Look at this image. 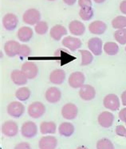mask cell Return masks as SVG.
Segmentation results:
<instances>
[{
  "label": "cell",
  "mask_w": 126,
  "mask_h": 149,
  "mask_svg": "<svg viewBox=\"0 0 126 149\" xmlns=\"http://www.w3.org/2000/svg\"><path fill=\"white\" fill-rule=\"evenodd\" d=\"M27 113L31 118L38 119L45 114L46 107L40 101H35L29 105Z\"/></svg>",
  "instance_id": "6da1fadb"
},
{
  "label": "cell",
  "mask_w": 126,
  "mask_h": 149,
  "mask_svg": "<svg viewBox=\"0 0 126 149\" xmlns=\"http://www.w3.org/2000/svg\"><path fill=\"white\" fill-rule=\"evenodd\" d=\"M41 14L37 9L31 8L26 10L22 15V20L28 25H36L40 22Z\"/></svg>",
  "instance_id": "7a4b0ae2"
},
{
  "label": "cell",
  "mask_w": 126,
  "mask_h": 149,
  "mask_svg": "<svg viewBox=\"0 0 126 149\" xmlns=\"http://www.w3.org/2000/svg\"><path fill=\"white\" fill-rule=\"evenodd\" d=\"M6 111L11 117L19 118L24 114L25 106L19 101H12L7 105Z\"/></svg>",
  "instance_id": "3957f363"
},
{
  "label": "cell",
  "mask_w": 126,
  "mask_h": 149,
  "mask_svg": "<svg viewBox=\"0 0 126 149\" xmlns=\"http://www.w3.org/2000/svg\"><path fill=\"white\" fill-rule=\"evenodd\" d=\"M21 134L26 139L34 138L38 134L37 125L33 121H26L22 125Z\"/></svg>",
  "instance_id": "277c9868"
},
{
  "label": "cell",
  "mask_w": 126,
  "mask_h": 149,
  "mask_svg": "<svg viewBox=\"0 0 126 149\" xmlns=\"http://www.w3.org/2000/svg\"><path fill=\"white\" fill-rule=\"evenodd\" d=\"M2 133L7 137L15 136L19 133V126L18 124L14 120L5 121L1 128Z\"/></svg>",
  "instance_id": "5b68a950"
},
{
  "label": "cell",
  "mask_w": 126,
  "mask_h": 149,
  "mask_svg": "<svg viewBox=\"0 0 126 149\" xmlns=\"http://www.w3.org/2000/svg\"><path fill=\"white\" fill-rule=\"evenodd\" d=\"M103 104L105 108L111 111H117L120 108V103L119 97L116 94L110 93L106 95L103 100Z\"/></svg>",
  "instance_id": "8992f818"
},
{
  "label": "cell",
  "mask_w": 126,
  "mask_h": 149,
  "mask_svg": "<svg viewBox=\"0 0 126 149\" xmlns=\"http://www.w3.org/2000/svg\"><path fill=\"white\" fill-rule=\"evenodd\" d=\"M86 81V77L82 72H74L70 75L69 77V85L71 88H81L84 85Z\"/></svg>",
  "instance_id": "52a82bcc"
},
{
  "label": "cell",
  "mask_w": 126,
  "mask_h": 149,
  "mask_svg": "<svg viewBox=\"0 0 126 149\" xmlns=\"http://www.w3.org/2000/svg\"><path fill=\"white\" fill-rule=\"evenodd\" d=\"M78 109L76 104L73 103L65 104L62 109V116L65 120H74L77 116Z\"/></svg>",
  "instance_id": "ba28073f"
},
{
  "label": "cell",
  "mask_w": 126,
  "mask_h": 149,
  "mask_svg": "<svg viewBox=\"0 0 126 149\" xmlns=\"http://www.w3.org/2000/svg\"><path fill=\"white\" fill-rule=\"evenodd\" d=\"M18 24H19V18L15 15L11 14V13H8L3 17V25L6 31H14L17 27Z\"/></svg>",
  "instance_id": "9c48e42d"
},
{
  "label": "cell",
  "mask_w": 126,
  "mask_h": 149,
  "mask_svg": "<svg viewBox=\"0 0 126 149\" xmlns=\"http://www.w3.org/2000/svg\"><path fill=\"white\" fill-rule=\"evenodd\" d=\"M20 47H21L20 43L15 40H10V41H7L5 43L4 51L8 57L13 58L15 57L16 55H19Z\"/></svg>",
  "instance_id": "30bf717a"
},
{
  "label": "cell",
  "mask_w": 126,
  "mask_h": 149,
  "mask_svg": "<svg viewBox=\"0 0 126 149\" xmlns=\"http://www.w3.org/2000/svg\"><path fill=\"white\" fill-rule=\"evenodd\" d=\"M58 146V140L53 136H45L39 140V149H56Z\"/></svg>",
  "instance_id": "8fae6325"
},
{
  "label": "cell",
  "mask_w": 126,
  "mask_h": 149,
  "mask_svg": "<svg viewBox=\"0 0 126 149\" xmlns=\"http://www.w3.org/2000/svg\"><path fill=\"white\" fill-rule=\"evenodd\" d=\"M22 71L24 73L28 79H34L38 75V69L37 65L34 62H25L24 64L22 65Z\"/></svg>",
  "instance_id": "7c38bea8"
},
{
  "label": "cell",
  "mask_w": 126,
  "mask_h": 149,
  "mask_svg": "<svg viewBox=\"0 0 126 149\" xmlns=\"http://www.w3.org/2000/svg\"><path fill=\"white\" fill-rule=\"evenodd\" d=\"M97 121L100 126H102V128H110L114 122V115L110 112H106V111L102 112L99 114Z\"/></svg>",
  "instance_id": "4fadbf2b"
},
{
  "label": "cell",
  "mask_w": 126,
  "mask_h": 149,
  "mask_svg": "<svg viewBox=\"0 0 126 149\" xmlns=\"http://www.w3.org/2000/svg\"><path fill=\"white\" fill-rule=\"evenodd\" d=\"M62 45L71 51H76L82 46V42L79 38L74 37H65L62 39Z\"/></svg>",
  "instance_id": "5bb4252c"
},
{
  "label": "cell",
  "mask_w": 126,
  "mask_h": 149,
  "mask_svg": "<svg viewBox=\"0 0 126 149\" xmlns=\"http://www.w3.org/2000/svg\"><path fill=\"white\" fill-rule=\"evenodd\" d=\"M79 96L83 100L89 101L93 100L96 96L95 88L90 85H83L79 89Z\"/></svg>",
  "instance_id": "9a60e30c"
},
{
  "label": "cell",
  "mask_w": 126,
  "mask_h": 149,
  "mask_svg": "<svg viewBox=\"0 0 126 149\" xmlns=\"http://www.w3.org/2000/svg\"><path fill=\"white\" fill-rule=\"evenodd\" d=\"M46 100L51 104L58 103L62 98V92L58 88L50 87L46 92Z\"/></svg>",
  "instance_id": "2e32d148"
},
{
  "label": "cell",
  "mask_w": 126,
  "mask_h": 149,
  "mask_svg": "<svg viewBox=\"0 0 126 149\" xmlns=\"http://www.w3.org/2000/svg\"><path fill=\"white\" fill-rule=\"evenodd\" d=\"M88 48L90 52L96 56L102 53V40L99 38H92L88 41Z\"/></svg>",
  "instance_id": "e0dca14e"
},
{
  "label": "cell",
  "mask_w": 126,
  "mask_h": 149,
  "mask_svg": "<svg viewBox=\"0 0 126 149\" xmlns=\"http://www.w3.org/2000/svg\"><path fill=\"white\" fill-rule=\"evenodd\" d=\"M69 31L75 36H81L86 31V26L81 22L74 20L69 24Z\"/></svg>",
  "instance_id": "ac0fdd59"
},
{
  "label": "cell",
  "mask_w": 126,
  "mask_h": 149,
  "mask_svg": "<svg viewBox=\"0 0 126 149\" xmlns=\"http://www.w3.org/2000/svg\"><path fill=\"white\" fill-rule=\"evenodd\" d=\"M65 79V73L63 70H53L49 74V81L54 85H61Z\"/></svg>",
  "instance_id": "d6986e66"
},
{
  "label": "cell",
  "mask_w": 126,
  "mask_h": 149,
  "mask_svg": "<svg viewBox=\"0 0 126 149\" xmlns=\"http://www.w3.org/2000/svg\"><path fill=\"white\" fill-rule=\"evenodd\" d=\"M107 29V26L104 22L94 21L91 22L89 26V31L91 33L100 35L104 33Z\"/></svg>",
  "instance_id": "ffe728a7"
},
{
  "label": "cell",
  "mask_w": 126,
  "mask_h": 149,
  "mask_svg": "<svg viewBox=\"0 0 126 149\" xmlns=\"http://www.w3.org/2000/svg\"><path fill=\"white\" fill-rule=\"evenodd\" d=\"M49 34L53 39L55 41H59L61 40L62 37L67 34V30L62 25H55L50 29Z\"/></svg>",
  "instance_id": "44dd1931"
},
{
  "label": "cell",
  "mask_w": 126,
  "mask_h": 149,
  "mask_svg": "<svg viewBox=\"0 0 126 149\" xmlns=\"http://www.w3.org/2000/svg\"><path fill=\"white\" fill-rule=\"evenodd\" d=\"M10 77L13 82L17 85H24L27 83L28 78L22 70H13L10 74Z\"/></svg>",
  "instance_id": "7402d4cb"
},
{
  "label": "cell",
  "mask_w": 126,
  "mask_h": 149,
  "mask_svg": "<svg viewBox=\"0 0 126 149\" xmlns=\"http://www.w3.org/2000/svg\"><path fill=\"white\" fill-rule=\"evenodd\" d=\"M34 34L33 30L29 26H22L19 30L17 36L19 41L22 42H27L32 38Z\"/></svg>",
  "instance_id": "603a6c76"
},
{
  "label": "cell",
  "mask_w": 126,
  "mask_h": 149,
  "mask_svg": "<svg viewBox=\"0 0 126 149\" xmlns=\"http://www.w3.org/2000/svg\"><path fill=\"white\" fill-rule=\"evenodd\" d=\"M74 125L70 122H63L58 127V132L59 134L65 137H70L74 133Z\"/></svg>",
  "instance_id": "cb8c5ba5"
},
{
  "label": "cell",
  "mask_w": 126,
  "mask_h": 149,
  "mask_svg": "<svg viewBox=\"0 0 126 149\" xmlns=\"http://www.w3.org/2000/svg\"><path fill=\"white\" fill-rule=\"evenodd\" d=\"M57 130V125L53 121H43L40 125V132L42 135L54 134Z\"/></svg>",
  "instance_id": "d4e9b609"
},
{
  "label": "cell",
  "mask_w": 126,
  "mask_h": 149,
  "mask_svg": "<svg viewBox=\"0 0 126 149\" xmlns=\"http://www.w3.org/2000/svg\"><path fill=\"white\" fill-rule=\"evenodd\" d=\"M104 51L105 54L109 56H114L118 54L119 52V46L117 43L113 42H108L104 45Z\"/></svg>",
  "instance_id": "484cf974"
},
{
  "label": "cell",
  "mask_w": 126,
  "mask_h": 149,
  "mask_svg": "<svg viewBox=\"0 0 126 149\" xmlns=\"http://www.w3.org/2000/svg\"><path fill=\"white\" fill-rule=\"evenodd\" d=\"M31 92L27 87H21L15 92V97L19 100L26 101L31 97Z\"/></svg>",
  "instance_id": "4316f807"
},
{
  "label": "cell",
  "mask_w": 126,
  "mask_h": 149,
  "mask_svg": "<svg viewBox=\"0 0 126 149\" xmlns=\"http://www.w3.org/2000/svg\"><path fill=\"white\" fill-rule=\"evenodd\" d=\"M78 51L81 55V65L85 66V65H89V64L92 63L93 60V56L91 52L88 51V50H84V49H79Z\"/></svg>",
  "instance_id": "83f0119b"
},
{
  "label": "cell",
  "mask_w": 126,
  "mask_h": 149,
  "mask_svg": "<svg viewBox=\"0 0 126 149\" xmlns=\"http://www.w3.org/2000/svg\"><path fill=\"white\" fill-rule=\"evenodd\" d=\"M93 15H94V10L92 8V6L81 8L80 10H79V16L84 21L90 20L93 17Z\"/></svg>",
  "instance_id": "f1b7e54d"
},
{
  "label": "cell",
  "mask_w": 126,
  "mask_h": 149,
  "mask_svg": "<svg viewBox=\"0 0 126 149\" xmlns=\"http://www.w3.org/2000/svg\"><path fill=\"white\" fill-rule=\"evenodd\" d=\"M112 26L114 29L120 30L126 28V17L125 16L119 15L114 18L112 21Z\"/></svg>",
  "instance_id": "f546056e"
},
{
  "label": "cell",
  "mask_w": 126,
  "mask_h": 149,
  "mask_svg": "<svg viewBox=\"0 0 126 149\" xmlns=\"http://www.w3.org/2000/svg\"><path fill=\"white\" fill-rule=\"evenodd\" d=\"M97 149H114L113 142L108 138H102L97 142Z\"/></svg>",
  "instance_id": "4dcf8cb0"
},
{
  "label": "cell",
  "mask_w": 126,
  "mask_h": 149,
  "mask_svg": "<svg viewBox=\"0 0 126 149\" xmlns=\"http://www.w3.org/2000/svg\"><path fill=\"white\" fill-rule=\"evenodd\" d=\"M114 38L117 42L120 43V45H125L126 44V28L120 29L115 31L114 33Z\"/></svg>",
  "instance_id": "1f68e13d"
},
{
  "label": "cell",
  "mask_w": 126,
  "mask_h": 149,
  "mask_svg": "<svg viewBox=\"0 0 126 149\" xmlns=\"http://www.w3.org/2000/svg\"><path fill=\"white\" fill-rule=\"evenodd\" d=\"M48 30H49L48 24L45 21H40L39 22H38L37 24L35 25V27H34L35 32L39 35H43V34L46 33Z\"/></svg>",
  "instance_id": "d6a6232c"
},
{
  "label": "cell",
  "mask_w": 126,
  "mask_h": 149,
  "mask_svg": "<svg viewBox=\"0 0 126 149\" xmlns=\"http://www.w3.org/2000/svg\"><path fill=\"white\" fill-rule=\"evenodd\" d=\"M31 48L27 45H25V44L21 45L20 50H19V55L20 57H28L29 55L31 54Z\"/></svg>",
  "instance_id": "836d02e7"
},
{
  "label": "cell",
  "mask_w": 126,
  "mask_h": 149,
  "mask_svg": "<svg viewBox=\"0 0 126 149\" xmlns=\"http://www.w3.org/2000/svg\"><path fill=\"white\" fill-rule=\"evenodd\" d=\"M115 132L117 136L121 137H125L126 138V128H125V126L123 125H118L116 128Z\"/></svg>",
  "instance_id": "e575fe53"
},
{
  "label": "cell",
  "mask_w": 126,
  "mask_h": 149,
  "mask_svg": "<svg viewBox=\"0 0 126 149\" xmlns=\"http://www.w3.org/2000/svg\"><path fill=\"white\" fill-rule=\"evenodd\" d=\"M78 5L81 8L90 7L92 6V1L91 0H78Z\"/></svg>",
  "instance_id": "d590c367"
},
{
  "label": "cell",
  "mask_w": 126,
  "mask_h": 149,
  "mask_svg": "<svg viewBox=\"0 0 126 149\" xmlns=\"http://www.w3.org/2000/svg\"><path fill=\"white\" fill-rule=\"evenodd\" d=\"M14 149H31V144L27 142H21L16 144Z\"/></svg>",
  "instance_id": "8d00e7d4"
},
{
  "label": "cell",
  "mask_w": 126,
  "mask_h": 149,
  "mask_svg": "<svg viewBox=\"0 0 126 149\" xmlns=\"http://www.w3.org/2000/svg\"><path fill=\"white\" fill-rule=\"evenodd\" d=\"M119 118L121 121L125 122L126 125V108H124L120 110L119 113Z\"/></svg>",
  "instance_id": "74e56055"
},
{
  "label": "cell",
  "mask_w": 126,
  "mask_h": 149,
  "mask_svg": "<svg viewBox=\"0 0 126 149\" xmlns=\"http://www.w3.org/2000/svg\"><path fill=\"white\" fill-rule=\"evenodd\" d=\"M120 10L124 15H126V0L122 1L120 4Z\"/></svg>",
  "instance_id": "f35d334b"
},
{
  "label": "cell",
  "mask_w": 126,
  "mask_h": 149,
  "mask_svg": "<svg viewBox=\"0 0 126 149\" xmlns=\"http://www.w3.org/2000/svg\"><path fill=\"white\" fill-rule=\"evenodd\" d=\"M121 101L124 106H126V90L124 91L121 94Z\"/></svg>",
  "instance_id": "ab89813d"
},
{
  "label": "cell",
  "mask_w": 126,
  "mask_h": 149,
  "mask_svg": "<svg viewBox=\"0 0 126 149\" xmlns=\"http://www.w3.org/2000/svg\"><path fill=\"white\" fill-rule=\"evenodd\" d=\"M76 1L77 0H63V2L69 6H73L74 3H76Z\"/></svg>",
  "instance_id": "60d3db41"
},
{
  "label": "cell",
  "mask_w": 126,
  "mask_h": 149,
  "mask_svg": "<svg viewBox=\"0 0 126 149\" xmlns=\"http://www.w3.org/2000/svg\"><path fill=\"white\" fill-rule=\"evenodd\" d=\"M93 1L97 3H103L104 2H105L106 0H93Z\"/></svg>",
  "instance_id": "b9f144b4"
},
{
  "label": "cell",
  "mask_w": 126,
  "mask_h": 149,
  "mask_svg": "<svg viewBox=\"0 0 126 149\" xmlns=\"http://www.w3.org/2000/svg\"><path fill=\"white\" fill-rule=\"evenodd\" d=\"M77 149H89L86 146H84V145H81V146H79V147H77Z\"/></svg>",
  "instance_id": "7bdbcfd3"
},
{
  "label": "cell",
  "mask_w": 126,
  "mask_h": 149,
  "mask_svg": "<svg viewBox=\"0 0 126 149\" xmlns=\"http://www.w3.org/2000/svg\"><path fill=\"white\" fill-rule=\"evenodd\" d=\"M49 1H55V0H49Z\"/></svg>",
  "instance_id": "ee69618b"
},
{
  "label": "cell",
  "mask_w": 126,
  "mask_h": 149,
  "mask_svg": "<svg viewBox=\"0 0 126 149\" xmlns=\"http://www.w3.org/2000/svg\"><path fill=\"white\" fill-rule=\"evenodd\" d=\"M125 51H126V46H125Z\"/></svg>",
  "instance_id": "f6af8a7d"
}]
</instances>
